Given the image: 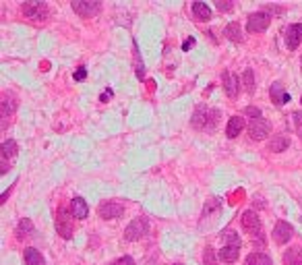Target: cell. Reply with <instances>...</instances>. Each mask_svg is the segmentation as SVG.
I'll return each mask as SVG.
<instances>
[{
  "label": "cell",
  "instance_id": "1",
  "mask_svg": "<svg viewBox=\"0 0 302 265\" xmlns=\"http://www.w3.org/2000/svg\"><path fill=\"white\" fill-rule=\"evenodd\" d=\"M147 232H149V220L141 216V218H135V220L126 226L124 238H126V240H141Z\"/></svg>",
  "mask_w": 302,
  "mask_h": 265
},
{
  "label": "cell",
  "instance_id": "2",
  "mask_svg": "<svg viewBox=\"0 0 302 265\" xmlns=\"http://www.w3.org/2000/svg\"><path fill=\"white\" fill-rule=\"evenodd\" d=\"M23 15L27 19H35V21H44L50 15V9L46 3H39V0H31V3L23 5Z\"/></svg>",
  "mask_w": 302,
  "mask_h": 265
},
{
  "label": "cell",
  "instance_id": "3",
  "mask_svg": "<svg viewBox=\"0 0 302 265\" xmlns=\"http://www.w3.org/2000/svg\"><path fill=\"white\" fill-rule=\"evenodd\" d=\"M99 9H102L99 0H73V11L81 17H93Z\"/></svg>",
  "mask_w": 302,
  "mask_h": 265
},
{
  "label": "cell",
  "instance_id": "4",
  "mask_svg": "<svg viewBox=\"0 0 302 265\" xmlns=\"http://www.w3.org/2000/svg\"><path fill=\"white\" fill-rule=\"evenodd\" d=\"M269 133H271V125H269L265 118L250 120V125H248V135H250V139L263 141L265 137H269Z\"/></svg>",
  "mask_w": 302,
  "mask_h": 265
},
{
  "label": "cell",
  "instance_id": "5",
  "mask_svg": "<svg viewBox=\"0 0 302 265\" xmlns=\"http://www.w3.org/2000/svg\"><path fill=\"white\" fill-rule=\"evenodd\" d=\"M271 23V17L269 13H253V15H248V31H253V33H259V31H265Z\"/></svg>",
  "mask_w": 302,
  "mask_h": 265
},
{
  "label": "cell",
  "instance_id": "6",
  "mask_svg": "<svg viewBox=\"0 0 302 265\" xmlns=\"http://www.w3.org/2000/svg\"><path fill=\"white\" fill-rule=\"evenodd\" d=\"M97 211H99V216H102L104 220H116V218H120L124 214V207L120 203H116V201H104L102 205H99Z\"/></svg>",
  "mask_w": 302,
  "mask_h": 265
},
{
  "label": "cell",
  "instance_id": "7",
  "mask_svg": "<svg viewBox=\"0 0 302 265\" xmlns=\"http://www.w3.org/2000/svg\"><path fill=\"white\" fill-rule=\"evenodd\" d=\"M0 110H3V116H5L3 129H7L9 118H11V116L15 114V110H17V97H15L11 91H7V93L3 95V99H0Z\"/></svg>",
  "mask_w": 302,
  "mask_h": 265
},
{
  "label": "cell",
  "instance_id": "8",
  "mask_svg": "<svg viewBox=\"0 0 302 265\" xmlns=\"http://www.w3.org/2000/svg\"><path fill=\"white\" fill-rule=\"evenodd\" d=\"M56 230H58V234H60L62 238H71V236H73V224H71V220H69V216H67V209H64V207L58 209Z\"/></svg>",
  "mask_w": 302,
  "mask_h": 265
},
{
  "label": "cell",
  "instance_id": "9",
  "mask_svg": "<svg viewBox=\"0 0 302 265\" xmlns=\"http://www.w3.org/2000/svg\"><path fill=\"white\" fill-rule=\"evenodd\" d=\"M240 222H242V228L248 230L250 234H259L261 232V220H259V216L255 214V211H244Z\"/></svg>",
  "mask_w": 302,
  "mask_h": 265
},
{
  "label": "cell",
  "instance_id": "10",
  "mask_svg": "<svg viewBox=\"0 0 302 265\" xmlns=\"http://www.w3.org/2000/svg\"><path fill=\"white\" fill-rule=\"evenodd\" d=\"M300 42H302V25L300 23H294V25H290L286 29V46L290 50H298Z\"/></svg>",
  "mask_w": 302,
  "mask_h": 265
},
{
  "label": "cell",
  "instance_id": "11",
  "mask_svg": "<svg viewBox=\"0 0 302 265\" xmlns=\"http://www.w3.org/2000/svg\"><path fill=\"white\" fill-rule=\"evenodd\" d=\"M292 234H294V230H292V226L288 222H277L275 228H273V240L277 244H286L292 238Z\"/></svg>",
  "mask_w": 302,
  "mask_h": 265
},
{
  "label": "cell",
  "instance_id": "12",
  "mask_svg": "<svg viewBox=\"0 0 302 265\" xmlns=\"http://www.w3.org/2000/svg\"><path fill=\"white\" fill-rule=\"evenodd\" d=\"M207 120H209V110H207V106H203V104H201V106H197V108H195V112H192V127L195 129H207Z\"/></svg>",
  "mask_w": 302,
  "mask_h": 265
},
{
  "label": "cell",
  "instance_id": "13",
  "mask_svg": "<svg viewBox=\"0 0 302 265\" xmlns=\"http://www.w3.org/2000/svg\"><path fill=\"white\" fill-rule=\"evenodd\" d=\"M222 81H224V91H226V95L228 97H236L238 95V91H240V81H238V77L234 75V73H224V77H222Z\"/></svg>",
  "mask_w": 302,
  "mask_h": 265
},
{
  "label": "cell",
  "instance_id": "14",
  "mask_svg": "<svg viewBox=\"0 0 302 265\" xmlns=\"http://www.w3.org/2000/svg\"><path fill=\"white\" fill-rule=\"evenodd\" d=\"M71 216L77 218V220H85L89 216V205L81 199V197H75L71 201Z\"/></svg>",
  "mask_w": 302,
  "mask_h": 265
},
{
  "label": "cell",
  "instance_id": "15",
  "mask_svg": "<svg viewBox=\"0 0 302 265\" xmlns=\"http://www.w3.org/2000/svg\"><path fill=\"white\" fill-rule=\"evenodd\" d=\"M269 95H271V99H273V104H275V106H282V104L290 101V95L284 91V83H282V81H275V83L271 85Z\"/></svg>",
  "mask_w": 302,
  "mask_h": 265
},
{
  "label": "cell",
  "instance_id": "16",
  "mask_svg": "<svg viewBox=\"0 0 302 265\" xmlns=\"http://www.w3.org/2000/svg\"><path fill=\"white\" fill-rule=\"evenodd\" d=\"M192 15H195V19L197 21H209L211 19V9L205 5V3H192Z\"/></svg>",
  "mask_w": 302,
  "mask_h": 265
},
{
  "label": "cell",
  "instance_id": "17",
  "mask_svg": "<svg viewBox=\"0 0 302 265\" xmlns=\"http://www.w3.org/2000/svg\"><path fill=\"white\" fill-rule=\"evenodd\" d=\"M242 129H244V118L242 116H232L230 123H228V127H226V135L230 139H234V137H238L242 133Z\"/></svg>",
  "mask_w": 302,
  "mask_h": 265
},
{
  "label": "cell",
  "instance_id": "18",
  "mask_svg": "<svg viewBox=\"0 0 302 265\" xmlns=\"http://www.w3.org/2000/svg\"><path fill=\"white\" fill-rule=\"evenodd\" d=\"M238 253H240V247H234V244H224V249L220 251V259L224 263H234L238 259Z\"/></svg>",
  "mask_w": 302,
  "mask_h": 265
},
{
  "label": "cell",
  "instance_id": "19",
  "mask_svg": "<svg viewBox=\"0 0 302 265\" xmlns=\"http://www.w3.org/2000/svg\"><path fill=\"white\" fill-rule=\"evenodd\" d=\"M23 259H25V265H46V261L37 249H25Z\"/></svg>",
  "mask_w": 302,
  "mask_h": 265
},
{
  "label": "cell",
  "instance_id": "20",
  "mask_svg": "<svg viewBox=\"0 0 302 265\" xmlns=\"http://www.w3.org/2000/svg\"><path fill=\"white\" fill-rule=\"evenodd\" d=\"M288 147H290V139H288L286 135H275V137L271 139V143H269V149H271L273 153L286 151Z\"/></svg>",
  "mask_w": 302,
  "mask_h": 265
},
{
  "label": "cell",
  "instance_id": "21",
  "mask_svg": "<svg viewBox=\"0 0 302 265\" xmlns=\"http://www.w3.org/2000/svg\"><path fill=\"white\" fill-rule=\"evenodd\" d=\"M244 265H273V263L265 253H250L244 259Z\"/></svg>",
  "mask_w": 302,
  "mask_h": 265
},
{
  "label": "cell",
  "instance_id": "22",
  "mask_svg": "<svg viewBox=\"0 0 302 265\" xmlns=\"http://www.w3.org/2000/svg\"><path fill=\"white\" fill-rule=\"evenodd\" d=\"M224 33H226V37H228L230 42H236V44H240V42L244 39L242 29H240V25H238V23H230V25L224 29Z\"/></svg>",
  "mask_w": 302,
  "mask_h": 265
},
{
  "label": "cell",
  "instance_id": "23",
  "mask_svg": "<svg viewBox=\"0 0 302 265\" xmlns=\"http://www.w3.org/2000/svg\"><path fill=\"white\" fill-rule=\"evenodd\" d=\"M0 151H3V157H5V160H9V157H15V155H17L19 145H17V141L7 139L3 145H0Z\"/></svg>",
  "mask_w": 302,
  "mask_h": 265
},
{
  "label": "cell",
  "instance_id": "24",
  "mask_svg": "<svg viewBox=\"0 0 302 265\" xmlns=\"http://www.w3.org/2000/svg\"><path fill=\"white\" fill-rule=\"evenodd\" d=\"M31 232H33V222L27 220V218H23V220L19 222V226H17V238L23 240V238H27Z\"/></svg>",
  "mask_w": 302,
  "mask_h": 265
},
{
  "label": "cell",
  "instance_id": "25",
  "mask_svg": "<svg viewBox=\"0 0 302 265\" xmlns=\"http://www.w3.org/2000/svg\"><path fill=\"white\" fill-rule=\"evenodd\" d=\"M133 60H135V71H137V77L143 79L145 75V65L141 60V54H139V48H137V42H133Z\"/></svg>",
  "mask_w": 302,
  "mask_h": 265
},
{
  "label": "cell",
  "instance_id": "26",
  "mask_svg": "<svg viewBox=\"0 0 302 265\" xmlns=\"http://www.w3.org/2000/svg\"><path fill=\"white\" fill-rule=\"evenodd\" d=\"M300 261H302V249H290L288 253H286V263L288 265H300Z\"/></svg>",
  "mask_w": 302,
  "mask_h": 265
},
{
  "label": "cell",
  "instance_id": "27",
  "mask_svg": "<svg viewBox=\"0 0 302 265\" xmlns=\"http://www.w3.org/2000/svg\"><path fill=\"white\" fill-rule=\"evenodd\" d=\"M242 79H244V89L248 93H253L255 91V73H253V69H246L244 75H242Z\"/></svg>",
  "mask_w": 302,
  "mask_h": 265
},
{
  "label": "cell",
  "instance_id": "28",
  "mask_svg": "<svg viewBox=\"0 0 302 265\" xmlns=\"http://www.w3.org/2000/svg\"><path fill=\"white\" fill-rule=\"evenodd\" d=\"M203 263L205 265H218V257H215V249L213 247H205V251H203Z\"/></svg>",
  "mask_w": 302,
  "mask_h": 265
},
{
  "label": "cell",
  "instance_id": "29",
  "mask_svg": "<svg viewBox=\"0 0 302 265\" xmlns=\"http://www.w3.org/2000/svg\"><path fill=\"white\" fill-rule=\"evenodd\" d=\"M220 116H222V112H220V110H209V120H207V129H205V131H209V133H211V131L218 127Z\"/></svg>",
  "mask_w": 302,
  "mask_h": 265
},
{
  "label": "cell",
  "instance_id": "30",
  "mask_svg": "<svg viewBox=\"0 0 302 265\" xmlns=\"http://www.w3.org/2000/svg\"><path fill=\"white\" fill-rule=\"evenodd\" d=\"M244 116H250L253 120H259L261 118V110L255 108V106H246V108H244Z\"/></svg>",
  "mask_w": 302,
  "mask_h": 265
},
{
  "label": "cell",
  "instance_id": "31",
  "mask_svg": "<svg viewBox=\"0 0 302 265\" xmlns=\"http://www.w3.org/2000/svg\"><path fill=\"white\" fill-rule=\"evenodd\" d=\"M226 244H234V247H240V238H238V234H236L234 230H228V234H226Z\"/></svg>",
  "mask_w": 302,
  "mask_h": 265
},
{
  "label": "cell",
  "instance_id": "32",
  "mask_svg": "<svg viewBox=\"0 0 302 265\" xmlns=\"http://www.w3.org/2000/svg\"><path fill=\"white\" fill-rule=\"evenodd\" d=\"M232 3H222V0H215V9H220V11H232Z\"/></svg>",
  "mask_w": 302,
  "mask_h": 265
},
{
  "label": "cell",
  "instance_id": "33",
  "mask_svg": "<svg viewBox=\"0 0 302 265\" xmlns=\"http://www.w3.org/2000/svg\"><path fill=\"white\" fill-rule=\"evenodd\" d=\"M114 265H135V259L133 257H120Z\"/></svg>",
  "mask_w": 302,
  "mask_h": 265
},
{
  "label": "cell",
  "instance_id": "34",
  "mask_svg": "<svg viewBox=\"0 0 302 265\" xmlns=\"http://www.w3.org/2000/svg\"><path fill=\"white\" fill-rule=\"evenodd\" d=\"M292 116H294V123H296V127H298V131H300V129H302V112H294Z\"/></svg>",
  "mask_w": 302,
  "mask_h": 265
},
{
  "label": "cell",
  "instance_id": "35",
  "mask_svg": "<svg viewBox=\"0 0 302 265\" xmlns=\"http://www.w3.org/2000/svg\"><path fill=\"white\" fill-rule=\"evenodd\" d=\"M85 77H87V71H85V69L81 67V69H79V71L75 73V81H81V79H85Z\"/></svg>",
  "mask_w": 302,
  "mask_h": 265
},
{
  "label": "cell",
  "instance_id": "36",
  "mask_svg": "<svg viewBox=\"0 0 302 265\" xmlns=\"http://www.w3.org/2000/svg\"><path fill=\"white\" fill-rule=\"evenodd\" d=\"M267 11H271V13H279V15L284 13L282 7H273V5H267V7H265V13H267Z\"/></svg>",
  "mask_w": 302,
  "mask_h": 265
},
{
  "label": "cell",
  "instance_id": "37",
  "mask_svg": "<svg viewBox=\"0 0 302 265\" xmlns=\"http://www.w3.org/2000/svg\"><path fill=\"white\" fill-rule=\"evenodd\" d=\"M110 97H112V89H106V91H104V95L99 97V99H102V101H110Z\"/></svg>",
  "mask_w": 302,
  "mask_h": 265
},
{
  "label": "cell",
  "instance_id": "38",
  "mask_svg": "<svg viewBox=\"0 0 302 265\" xmlns=\"http://www.w3.org/2000/svg\"><path fill=\"white\" fill-rule=\"evenodd\" d=\"M192 44H195V39H192V37H190V39H186V44L182 46V50H188V48H190Z\"/></svg>",
  "mask_w": 302,
  "mask_h": 265
},
{
  "label": "cell",
  "instance_id": "39",
  "mask_svg": "<svg viewBox=\"0 0 302 265\" xmlns=\"http://www.w3.org/2000/svg\"><path fill=\"white\" fill-rule=\"evenodd\" d=\"M9 170V162L5 160V157H3V172H7Z\"/></svg>",
  "mask_w": 302,
  "mask_h": 265
},
{
  "label": "cell",
  "instance_id": "40",
  "mask_svg": "<svg viewBox=\"0 0 302 265\" xmlns=\"http://www.w3.org/2000/svg\"><path fill=\"white\" fill-rule=\"evenodd\" d=\"M298 133H300V137H302V129H300V131H298Z\"/></svg>",
  "mask_w": 302,
  "mask_h": 265
},
{
  "label": "cell",
  "instance_id": "41",
  "mask_svg": "<svg viewBox=\"0 0 302 265\" xmlns=\"http://www.w3.org/2000/svg\"><path fill=\"white\" fill-rule=\"evenodd\" d=\"M174 265H182V263H174Z\"/></svg>",
  "mask_w": 302,
  "mask_h": 265
}]
</instances>
